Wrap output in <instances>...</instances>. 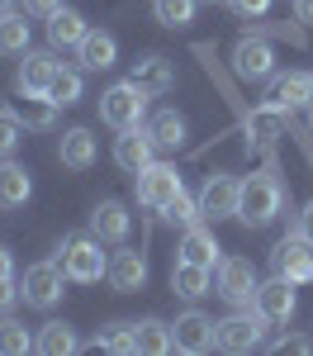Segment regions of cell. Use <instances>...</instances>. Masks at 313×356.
<instances>
[{"mask_svg":"<svg viewBox=\"0 0 313 356\" xmlns=\"http://www.w3.org/2000/svg\"><path fill=\"white\" fill-rule=\"evenodd\" d=\"M285 209V181L276 176V162L266 166V171H252L247 181H242V200H237V219L247 223V228H266V223H276Z\"/></svg>","mask_w":313,"mask_h":356,"instance_id":"6da1fadb","label":"cell"},{"mask_svg":"<svg viewBox=\"0 0 313 356\" xmlns=\"http://www.w3.org/2000/svg\"><path fill=\"white\" fill-rule=\"evenodd\" d=\"M228 100H232V110H237V119H242L247 152H252V147H256V152H271V147H276V138H280L285 129H289V119H294V114L280 110V105H252V110H247L232 90H228Z\"/></svg>","mask_w":313,"mask_h":356,"instance_id":"7a4b0ae2","label":"cell"},{"mask_svg":"<svg viewBox=\"0 0 313 356\" xmlns=\"http://www.w3.org/2000/svg\"><path fill=\"white\" fill-rule=\"evenodd\" d=\"M147 90H138L133 81H114L105 95H100V119L110 124L114 134H124V129H138L147 124Z\"/></svg>","mask_w":313,"mask_h":356,"instance_id":"3957f363","label":"cell"},{"mask_svg":"<svg viewBox=\"0 0 313 356\" xmlns=\"http://www.w3.org/2000/svg\"><path fill=\"white\" fill-rule=\"evenodd\" d=\"M266 318L256 314V309H237V314H228L214 323V347L228 356H242V352H256L261 342H266Z\"/></svg>","mask_w":313,"mask_h":356,"instance_id":"277c9868","label":"cell"},{"mask_svg":"<svg viewBox=\"0 0 313 356\" xmlns=\"http://www.w3.org/2000/svg\"><path fill=\"white\" fill-rule=\"evenodd\" d=\"M57 252H62L57 261H62L67 280H76V285H95L100 275H110V257L100 252V238H95V233H85V238H67Z\"/></svg>","mask_w":313,"mask_h":356,"instance_id":"5b68a950","label":"cell"},{"mask_svg":"<svg viewBox=\"0 0 313 356\" xmlns=\"http://www.w3.org/2000/svg\"><path fill=\"white\" fill-rule=\"evenodd\" d=\"M237 200H242V181L237 176H228V171L204 176V186H199V219L204 223L237 219Z\"/></svg>","mask_w":313,"mask_h":356,"instance_id":"8992f818","label":"cell"},{"mask_svg":"<svg viewBox=\"0 0 313 356\" xmlns=\"http://www.w3.org/2000/svg\"><path fill=\"white\" fill-rule=\"evenodd\" d=\"M67 285V271H62V261H33L19 280V290H24V304L28 309H57L62 304V290Z\"/></svg>","mask_w":313,"mask_h":356,"instance_id":"52a82bcc","label":"cell"},{"mask_svg":"<svg viewBox=\"0 0 313 356\" xmlns=\"http://www.w3.org/2000/svg\"><path fill=\"white\" fill-rule=\"evenodd\" d=\"M133 181H138V204H142V209H152V214H162L171 200L185 191V186H180V171H176L171 162H152V166H142Z\"/></svg>","mask_w":313,"mask_h":356,"instance_id":"ba28073f","label":"cell"},{"mask_svg":"<svg viewBox=\"0 0 313 356\" xmlns=\"http://www.w3.org/2000/svg\"><path fill=\"white\" fill-rule=\"evenodd\" d=\"M252 309L271 323V328H280L294 318V309H299V295H294V280H285V275H271V280H261L256 285V300Z\"/></svg>","mask_w":313,"mask_h":356,"instance_id":"9c48e42d","label":"cell"},{"mask_svg":"<svg viewBox=\"0 0 313 356\" xmlns=\"http://www.w3.org/2000/svg\"><path fill=\"white\" fill-rule=\"evenodd\" d=\"M256 266L247 261V257H223L219 261V295H223L232 309H252L256 300Z\"/></svg>","mask_w":313,"mask_h":356,"instance_id":"30bf717a","label":"cell"},{"mask_svg":"<svg viewBox=\"0 0 313 356\" xmlns=\"http://www.w3.org/2000/svg\"><path fill=\"white\" fill-rule=\"evenodd\" d=\"M271 271L285 275V280H294V285H313V243L299 238V233H289V238L276 243V252H271Z\"/></svg>","mask_w":313,"mask_h":356,"instance_id":"8fae6325","label":"cell"},{"mask_svg":"<svg viewBox=\"0 0 313 356\" xmlns=\"http://www.w3.org/2000/svg\"><path fill=\"white\" fill-rule=\"evenodd\" d=\"M232 72H237L242 81H271V76H276V48H271L261 33L237 38V48H232Z\"/></svg>","mask_w":313,"mask_h":356,"instance_id":"7c38bea8","label":"cell"},{"mask_svg":"<svg viewBox=\"0 0 313 356\" xmlns=\"http://www.w3.org/2000/svg\"><path fill=\"white\" fill-rule=\"evenodd\" d=\"M157 162V143H152V134L147 129H124V134L114 138V166L119 171H128V176H138L142 166Z\"/></svg>","mask_w":313,"mask_h":356,"instance_id":"4fadbf2b","label":"cell"},{"mask_svg":"<svg viewBox=\"0 0 313 356\" xmlns=\"http://www.w3.org/2000/svg\"><path fill=\"white\" fill-rule=\"evenodd\" d=\"M171 337H176V352L185 356H204L214 347V318L199 314V309H185L176 323H171Z\"/></svg>","mask_w":313,"mask_h":356,"instance_id":"5bb4252c","label":"cell"},{"mask_svg":"<svg viewBox=\"0 0 313 356\" xmlns=\"http://www.w3.org/2000/svg\"><path fill=\"white\" fill-rule=\"evenodd\" d=\"M266 105H280V110H309L313 105V72H285V76H271L266 86Z\"/></svg>","mask_w":313,"mask_h":356,"instance_id":"9a60e30c","label":"cell"},{"mask_svg":"<svg viewBox=\"0 0 313 356\" xmlns=\"http://www.w3.org/2000/svg\"><path fill=\"white\" fill-rule=\"evenodd\" d=\"M176 257H180V261H195V266H209V271H219V261H223V247H219V238L209 233V223L199 219V223H190V228L180 233V247H176Z\"/></svg>","mask_w":313,"mask_h":356,"instance_id":"2e32d148","label":"cell"},{"mask_svg":"<svg viewBox=\"0 0 313 356\" xmlns=\"http://www.w3.org/2000/svg\"><path fill=\"white\" fill-rule=\"evenodd\" d=\"M128 81L138 86V90H147L152 100L157 95H167V90H176V62L162 53H147L133 62V72H128Z\"/></svg>","mask_w":313,"mask_h":356,"instance_id":"e0dca14e","label":"cell"},{"mask_svg":"<svg viewBox=\"0 0 313 356\" xmlns=\"http://www.w3.org/2000/svg\"><path fill=\"white\" fill-rule=\"evenodd\" d=\"M128 228H133V214H128L124 200H100V204L90 209V233H95L100 243H124Z\"/></svg>","mask_w":313,"mask_h":356,"instance_id":"ac0fdd59","label":"cell"},{"mask_svg":"<svg viewBox=\"0 0 313 356\" xmlns=\"http://www.w3.org/2000/svg\"><path fill=\"white\" fill-rule=\"evenodd\" d=\"M100 157V143L90 129H67V134L57 138V162L67 166V171H90Z\"/></svg>","mask_w":313,"mask_h":356,"instance_id":"d6986e66","label":"cell"},{"mask_svg":"<svg viewBox=\"0 0 313 356\" xmlns=\"http://www.w3.org/2000/svg\"><path fill=\"white\" fill-rule=\"evenodd\" d=\"M110 285L124 290V295H133V290L147 285V257H142L138 247H119L110 257Z\"/></svg>","mask_w":313,"mask_h":356,"instance_id":"ffe728a7","label":"cell"},{"mask_svg":"<svg viewBox=\"0 0 313 356\" xmlns=\"http://www.w3.org/2000/svg\"><path fill=\"white\" fill-rule=\"evenodd\" d=\"M57 67H62V62L53 57V48H48V53H33V48H28L24 62H19V76H15V86H19L24 95H48V86H53V72H57Z\"/></svg>","mask_w":313,"mask_h":356,"instance_id":"44dd1931","label":"cell"},{"mask_svg":"<svg viewBox=\"0 0 313 356\" xmlns=\"http://www.w3.org/2000/svg\"><path fill=\"white\" fill-rule=\"evenodd\" d=\"M28 195H33V176L24 171V162L15 157H0V209H24Z\"/></svg>","mask_w":313,"mask_h":356,"instance_id":"7402d4cb","label":"cell"},{"mask_svg":"<svg viewBox=\"0 0 313 356\" xmlns=\"http://www.w3.org/2000/svg\"><path fill=\"white\" fill-rule=\"evenodd\" d=\"M76 57H81V72H110L119 62V38L110 29H90L81 38V48H76Z\"/></svg>","mask_w":313,"mask_h":356,"instance_id":"603a6c76","label":"cell"},{"mask_svg":"<svg viewBox=\"0 0 313 356\" xmlns=\"http://www.w3.org/2000/svg\"><path fill=\"white\" fill-rule=\"evenodd\" d=\"M171 290H176L180 300H204V295H214V271L176 257V266H171Z\"/></svg>","mask_w":313,"mask_h":356,"instance_id":"cb8c5ba5","label":"cell"},{"mask_svg":"<svg viewBox=\"0 0 313 356\" xmlns=\"http://www.w3.org/2000/svg\"><path fill=\"white\" fill-rule=\"evenodd\" d=\"M142 129L152 134L157 152H176V147H185V134H190V129H185V119H180L176 110H157Z\"/></svg>","mask_w":313,"mask_h":356,"instance_id":"d4e9b609","label":"cell"},{"mask_svg":"<svg viewBox=\"0 0 313 356\" xmlns=\"http://www.w3.org/2000/svg\"><path fill=\"white\" fill-rule=\"evenodd\" d=\"M85 33H90V24H85L76 10H67V5H62L53 19H48V48H53V53H57V48H81Z\"/></svg>","mask_w":313,"mask_h":356,"instance_id":"484cf974","label":"cell"},{"mask_svg":"<svg viewBox=\"0 0 313 356\" xmlns=\"http://www.w3.org/2000/svg\"><path fill=\"white\" fill-rule=\"evenodd\" d=\"M15 114L24 119V129H33V134H48L57 124V114H62V105H57L53 95H24L19 90V105H15Z\"/></svg>","mask_w":313,"mask_h":356,"instance_id":"4316f807","label":"cell"},{"mask_svg":"<svg viewBox=\"0 0 313 356\" xmlns=\"http://www.w3.org/2000/svg\"><path fill=\"white\" fill-rule=\"evenodd\" d=\"M76 347H81V337H76L71 323H62V318H48L38 328V337H33V352H43V356H71Z\"/></svg>","mask_w":313,"mask_h":356,"instance_id":"83f0119b","label":"cell"},{"mask_svg":"<svg viewBox=\"0 0 313 356\" xmlns=\"http://www.w3.org/2000/svg\"><path fill=\"white\" fill-rule=\"evenodd\" d=\"M133 337H138V352L142 356H167V352H176L171 323H162V318H142V323H133Z\"/></svg>","mask_w":313,"mask_h":356,"instance_id":"f1b7e54d","label":"cell"},{"mask_svg":"<svg viewBox=\"0 0 313 356\" xmlns=\"http://www.w3.org/2000/svg\"><path fill=\"white\" fill-rule=\"evenodd\" d=\"M0 53H10V57L28 53V24H24L19 10H5L0 15Z\"/></svg>","mask_w":313,"mask_h":356,"instance_id":"f546056e","label":"cell"},{"mask_svg":"<svg viewBox=\"0 0 313 356\" xmlns=\"http://www.w3.org/2000/svg\"><path fill=\"white\" fill-rule=\"evenodd\" d=\"M195 10H199V0H152V15H157L162 29H190Z\"/></svg>","mask_w":313,"mask_h":356,"instance_id":"4dcf8cb0","label":"cell"},{"mask_svg":"<svg viewBox=\"0 0 313 356\" xmlns=\"http://www.w3.org/2000/svg\"><path fill=\"white\" fill-rule=\"evenodd\" d=\"M24 352H33V332L19 318L0 314V356H24Z\"/></svg>","mask_w":313,"mask_h":356,"instance_id":"1f68e13d","label":"cell"},{"mask_svg":"<svg viewBox=\"0 0 313 356\" xmlns=\"http://www.w3.org/2000/svg\"><path fill=\"white\" fill-rule=\"evenodd\" d=\"M81 90H85V81H81V72H76V67H57V72H53L48 95H53L62 110H67V105H76V100H81Z\"/></svg>","mask_w":313,"mask_h":356,"instance_id":"d6a6232c","label":"cell"},{"mask_svg":"<svg viewBox=\"0 0 313 356\" xmlns=\"http://www.w3.org/2000/svg\"><path fill=\"white\" fill-rule=\"evenodd\" d=\"M95 347H105V352H119V356L138 352L133 323H110V328H100V332H95Z\"/></svg>","mask_w":313,"mask_h":356,"instance_id":"836d02e7","label":"cell"},{"mask_svg":"<svg viewBox=\"0 0 313 356\" xmlns=\"http://www.w3.org/2000/svg\"><path fill=\"white\" fill-rule=\"evenodd\" d=\"M24 143V119L15 110H0V157H15Z\"/></svg>","mask_w":313,"mask_h":356,"instance_id":"e575fe53","label":"cell"},{"mask_svg":"<svg viewBox=\"0 0 313 356\" xmlns=\"http://www.w3.org/2000/svg\"><path fill=\"white\" fill-rule=\"evenodd\" d=\"M162 219L167 223H180V228H190V223H199V195H176L167 209H162Z\"/></svg>","mask_w":313,"mask_h":356,"instance_id":"d590c367","label":"cell"},{"mask_svg":"<svg viewBox=\"0 0 313 356\" xmlns=\"http://www.w3.org/2000/svg\"><path fill=\"white\" fill-rule=\"evenodd\" d=\"M24 300V290H19V280L15 275H5L0 280V314H15V304Z\"/></svg>","mask_w":313,"mask_h":356,"instance_id":"8d00e7d4","label":"cell"},{"mask_svg":"<svg viewBox=\"0 0 313 356\" xmlns=\"http://www.w3.org/2000/svg\"><path fill=\"white\" fill-rule=\"evenodd\" d=\"M228 10H232L237 19H261V15L271 10V0H228Z\"/></svg>","mask_w":313,"mask_h":356,"instance_id":"74e56055","label":"cell"},{"mask_svg":"<svg viewBox=\"0 0 313 356\" xmlns=\"http://www.w3.org/2000/svg\"><path fill=\"white\" fill-rule=\"evenodd\" d=\"M271 352H313V342H309V337H299V332H285V337L271 342Z\"/></svg>","mask_w":313,"mask_h":356,"instance_id":"f35d334b","label":"cell"},{"mask_svg":"<svg viewBox=\"0 0 313 356\" xmlns=\"http://www.w3.org/2000/svg\"><path fill=\"white\" fill-rule=\"evenodd\" d=\"M57 10H62V0H24V15H33V19H53Z\"/></svg>","mask_w":313,"mask_h":356,"instance_id":"ab89813d","label":"cell"},{"mask_svg":"<svg viewBox=\"0 0 313 356\" xmlns=\"http://www.w3.org/2000/svg\"><path fill=\"white\" fill-rule=\"evenodd\" d=\"M294 233H299V238H309V243H313V200L304 204V214H299V223H294Z\"/></svg>","mask_w":313,"mask_h":356,"instance_id":"60d3db41","label":"cell"},{"mask_svg":"<svg viewBox=\"0 0 313 356\" xmlns=\"http://www.w3.org/2000/svg\"><path fill=\"white\" fill-rule=\"evenodd\" d=\"M289 134L299 138V147L309 152V162H313V129H294V119H289Z\"/></svg>","mask_w":313,"mask_h":356,"instance_id":"b9f144b4","label":"cell"},{"mask_svg":"<svg viewBox=\"0 0 313 356\" xmlns=\"http://www.w3.org/2000/svg\"><path fill=\"white\" fill-rule=\"evenodd\" d=\"M294 19L299 24H313V0H294Z\"/></svg>","mask_w":313,"mask_h":356,"instance_id":"7bdbcfd3","label":"cell"},{"mask_svg":"<svg viewBox=\"0 0 313 356\" xmlns=\"http://www.w3.org/2000/svg\"><path fill=\"white\" fill-rule=\"evenodd\" d=\"M5 275H15V257H10V247L0 243V280H5Z\"/></svg>","mask_w":313,"mask_h":356,"instance_id":"ee69618b","label":"cell"},{"mask_svg":"<svg viewBox=\"0 0 313 356\" xmlns=\"http://www.w3.org/2000/svg\"><path fill=\"white\" fill-rule=\"evenodd\" d=\"M5 10H15V0H0V15H5Z\"/></svg>","mask_w":313,"mask_h":356,"instance_id":"f6af8a7d","label":"cell"},{"mask_svg":"<svg viewBox=\"0 0 313 356\" xmlns=\"http://www.w3.org/2000/svg\"><path fill=\"white\" fill-rule=\"evenodd\" d=\"M309 129H313V105H309Z\"/></svg>","mask_w":313,"mask_h":356,"instance_id":"bcb514c9","label":"cell"},{"mask_svg":"<svg viewBox=\"0 0 313 356\" xmlns=\"http://www.w3.org/2000/svg\"><path fill=\"white\" fill-rule=\"evenodd\" d=\"M209 5H214V0H209Z\"/></svg>","mask_w":313,"mask_h":356,"instance_id":"7dc6e473","label":"cell"}]
</instances>
